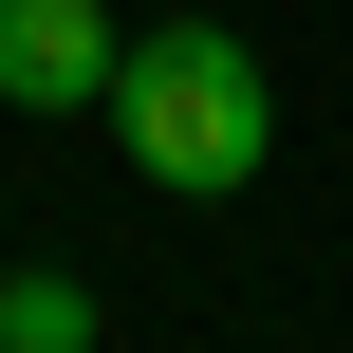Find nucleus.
Returning a JSON list of instances; mask_svg holds the SVG:
<instances>
[{
    "mask_svg": "<svg viewBox=\"0 0 353 353\" xmlns=\"http://www.w3.org/2000/svg\"><path fill=\"white\" fill-rule=\"evenodd\" d=\"M112 0H0V112H112Z\"/></svg>",
    "mask_w": 353,
    "mask_h": 353,
    "instance_id": "nucleus-2",
    "label": "nucleus"
},
{
    "mask_svg": "<svg viewBox=\"0 0 353 353\" xmlns=\"http://www.w3.org/2000/svg\"><path fill=\"white\" fill-rule=\"evenodd\" d=\"M112 149H130L168 205H223V186H261V149H279V74H261L223 19H168V37L112 56Z\"/></svg>",
    "mask_w": 353,
    "mask_h": 353,
    "instance_id": "nucleus-1",
    "label": "nucleus"
},
{
    "mask_svg": "<svg viewBox=\"0 0 353 353\" xmlns=\"http://www.w3.org/2000/svg\"><path fill=\"white\" fill-rule=\"evenodd\" d=\"M0 353H93V279H19L0 261Z\"/></svg>",
    "mask_w": 353,
    "mask_h": 353,
    "instance_id": "nucleus-3",
    "label": "nucleus"
}]
</instances>
